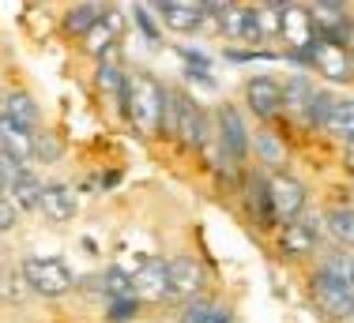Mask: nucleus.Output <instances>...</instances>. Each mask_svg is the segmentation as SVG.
<instances>
[{"label":"nucleus","instance_id":"bb28decb","mask_svg":"<svg viewBox=\"0 0 354 323\" xmlns=\"http://www.w3.org/2000/svg\"><path fill=\"white\" fill-rule=\"evenodd\" d=\"M166 12V23L177 30H200V23H204V15L200 12H189V8H174V4H162Z\"/></svg>","mask_w":354,"mask_h":323},{"label":"nucleus","instance_id":"f257e3e1","mask_svg":"<svg viewBox=\"0 0 354 323\" xmlns=\"http://www.w3.org/2000/svg\"><path fill=\"white\" fill-rule=\"evenodd\" d=\"M162 106H166V95L147 75H136L129 83V90H124V113L132 117V124L140 132H155L162 124Z\"/></svg>","mask_w":354,"mask_h":323},{"label":"nucleus","instance_id":"2f4dec72","mask_svg":"<svg viewBox=\"0 0 354 323\" xmlns=\"http://www.w3.org/2000/svg\"><path fill=\"white\" fill-rule=\"evenodd\" d=\"M136 23H140V34H143L147 41H158V38H162V34H158V23H155V15H151L143 4L136 8Z\"/></svg>","mask_w":354,"mask_h":323},{"label":"nucleus","instance_id":"20e7f679","mask_svg":"<svg viewBox=\"0 0 354 323\" xmlns=\"http://www.w3.org/2000/svg\"><path fill=\"white\" fill-rule=\"evenodd\" d=\"M313 297H317V304H320L324 316H332V320L354 316V290L343 286V282H335V278H328L324 271L313 278Z\"/></svg>","mask_w":354,"mask_h":323},{"label":"nucleus","instance_id":"0eeeda50","mask_svg":"<svg viewBox=\"0 0 354 323\" xmlns=\"http://www.w3.org/2000/svg\"><path fill=\"white\" fill-rule=\"evenodd\" d=\"M313 15L306 12V8H298V4H286L283 12H279V34L286 41H290L294 49H309L313 46Z\"/></svg>","mask_w":354,"mask_h":323},{"label":"nucleus","instance_id":"cd10ccee","mask_svg":"<svg viewBox=\"0 0 354 323\" xmlns=\"http://www.w3.org/2000/svg\"><path fill=\"white\" fill-rule=\"evenodd\" d=\"M0 297H4V301H23V297H27V278H23V271H4V275H0Z\"/></svg>","mask_w":354,"mask_h":323},{"label":"nucleus","instance_id":"6e6552de","mask_svg":"<svg viewBox=\"0 0 354 323\" xmlns=\"http://www.w3.org/2000/svg\"><path fill=\"white\" fill-rule=\"evenodd\" d=\"M245 98L257 117H279L283 113V83L268 79V75H257V79L245 87Z\"/></svg>","mask_w":354,"mask_h":323},{"label":"nucleus","instance_id":"ddd939ff","mask_svg":"<svg viewBox=\"0 0 354 323\" xmlns=\"http://www.w3.org/2000/svg\"><path fill=\"white\" fill-rule=\"evenodd\" d=\"M38 211L49 218V222H72L75 218V192L68 188V184H46L41 188V203Z\"/></svg>","mask_w":354,"mask_h":323},{"label":"nucleus","instance_id":"a211bd4d","mask_svg":"<svg viewBox=\"0 0 354 323\" xmlns=\"http://www.w3.org/2000/svg\"><path fill=\"white\" fill-rule=\"evenodd\" d=\"M4 113L12 117L15 124H23V128H30V132H35V124H38V106H35V98H27L23 90L8 95V101H4Z\"/></svg>","mask_w":354,"mask_h":323},{"label":"nucleus","instance_id":"f3484780","mask_svg":"<svg viewBox=\"0 0 354 323\" xmlns=\"http://www.w3.org/2000/svg\"><path fill=\"white\" fill-rule=\"evenodd\" d=\"M102 15H106V12H102L98 4H87V0H83V4H75L72 12L64 15V30H68V34H80V38H87L91 27H95Z\"/></svg>","mask_w":354,"mask_h":323},{"label":"nucleus","instance_id":"aec40b11","mask_svg":"<svg viewBox=\"0 0 354 323\" xmlns=\"http://www.w3.org/2000/svg\"><path fill=\"white\" fill-rule=\"evenodd\" d=\"M328 128L343 139H354V101L351 98H335L332 101V113H328Z\"/></svg>","mask_w":354,"mask_h":323},{"label":"nucleus","instance_id":"c9c22d12","mask_svg":"<svg viewBox=\"0 0 354 323\" xmlns=\"http://www.w3.org/2000/svg\"><path fill=\"white\" fill-rule=\"evenodd\" d=\"M257 23H260V34H264V38L279 34V12H257Z\"/></svg>","mask_w":354,"mask_h":323},{"label":"nucleus","instance_id":"6ab92c4d","mask_svg":"<svg viewBox=\"0 0 354 323\" xmlns=\"http://www.w3.org/2000/svg\"><path fill=\"white\" fill-rule=\"evenodd\" d=\"M317 90L309 87V79H290L283 87V109H290V113L298 117H309V101H313Z\"/></svg>","mask_w":354,"mask_h":323},{"label":"nucleus","instance_id":"f8f14e48","mask_svg":"<svg viewBox=\"0 0 354 323\" xmlns=\"http://www.w3.org/2000/svg\"><path fill=\"white\" fill-rule=\"evenodd\" d=\"M309 64H317L328 79H347L351 75V57L339 49V41H313L309 46Z\"/></svg>","mask_w":354,"mask_h":323},{"label":"nucleus","instance_id":"39448f33","mask_svg":"<svg viewBox=\"0 0 354 323\" xmlns=\"http://www.w3.org/2000/svg\"><path fill=\"white\" fill-rule=\"evenodd\" d=\"M218 147H223L226 169L238 166L249 150V132H245V124H241L238 109H230V106L218 109Z\"/></svg>","mask_w":354,"mask_h":323},{"label":"nucleus","instance_id":"4c0bfd02","mask_svg":"<svg viewBox=\"0 0 354 323\" xmlns=\"http://www.w3.org/2000/svg\"><path fill=\"white\" fill-rule=\"evenodd\" d=\"M207 323H234V316L226 309H212V320H207Z\"/></svg>","mask_w":354,"mask_h":323},{"label":"nucleus","instance_id":"f704fd0d","mask_svg":"<svg viewBox=\"0 0 354 323\" xmlns=\"http://www.w3.org/2000/svg\"><path fill=\"white\" fill-rule=\"evenodd\" d=\"M257 147H260V155H264L268 162H283V150H279V139H275V135H260L257 139Z\"/></svg>","mask_w":354,"mask_h":323},{"label":"nucleus","instance_id":"412c9836","mask_svg":"<svg viewBox=\"0 0 354 323\" xmlns=\"http://www.w3.org/2000/svg\"><path fill=\"white\" fill-rule=\"evenodd\" d=\"M249 207L260 222L275 218V207H272V188H268V177H252L249 181Z\"/></svg>","mask_w":354,"mask_h":323},{"label":"nucleus","instance_id":"4468645a","mask_svg":"<svg viewBox=\"0 0 354 323\" xmlns=\"http://www.w3.org/2000/svg\"><path fill=\"white\" fill-rule=\"evenodd\" d=\"M218 19H223V30L230 34V38H238V41H264L260 23H257V12H249V8H226Z\"/></svg>","mask_w":354,"mask_h":323},{"label":"nucleus","instance_id":"1a4fd4ad","mask_svg":"<svg viewBox=\"0 0 354 323\" xmlns=\"http://www.w3.org/2000/svg\"><path fill=\"white\" fill-rule=\"evenodd\" d=\"M268 188H272V207H275V215L279 218H298L301 215V207H306V192H301V184L294 181V177H272L268 181Z\"/></svg>","mask_w":354,"mask_h":323},{"label":"nucleus","instance_id":"dca6fc26","mask_svg":"<svg viewBox=\"0 0 354 323\" xmlns=\"http://www.w3.org/2000/svg\"><path fill=\"white\" fill-rule=\"evenodd\" d=\"M117 34H121V15L106 12L102 19L91 27V34H87V49H91V53H98V57H106L109 46L117 41Z\"/></svg>","mask_w":354,"mask_h":323},{"label":"nucleus","instance_id":"a878e982","mask_svg":"<svg viewBox=\"0 0 354 323\" xmlns=\"http://www.w3.org/2000/svg\"><path fill=\"white\" fill-rule=\"evenodd\" d=\"M102 290H106V297H129L132 293V275L121 267H109L102 275Z\"/></svg>","mask_w":354,"mask_h":323},{"label":"nucleus","instance_id":"393cba45","mask_svg":"<svg viewBox=\"0 0 354 323\" xmlns=\"http://www.w3.org/2000/svg\"><path fill=\"white\" fill-rule=\"evenodd\" d=\"M98 83H102V90L106 95H117L121 98V106H124V75H121V68H117L113 61H102V68H98Z\"/></svg>","mask_w":354,"mask_h":323},{"label":"nucleus","instance_id":"c756f323","mask_svg":"<svg viewBox=\"0 0 354 323\" xmlns=\"http://www.w3.org/2000/svg\"><path fill=\"white\" fill-rule=\"evenodd\" d=\"M35 158L57 162V158H61V139H53V135H38V139H35Z\"/></svg>","mask_w":354,"mask_h":323},{"label":"nucleus","instance_id":"ea45409f","mask_svg":"<svg viewBox=\"0 0 354 323\" xmlns=\"http://www.w3.org/2000/svg\"><path fill=\"white\" fill-rule=\"evenodd\" d=\"M351 166H354V139H351Z\"/></svg>","mask_w":354,"mask_h":323},{"label":"nucleus","instance_id":"9d476101","mask_svg":"<svg viewBox=\"0 0 354 323\" xmlns=\"http://www.w3.org/2000/svg\"><path fill=\"white\" fill-rule=\"evenodd\" d=\"M0 150H4L12 162H27L35 155V132L15 124L8 113H0Z\"/></svg>","mask_w":354,"mask_h":323},{"label":"nucleus","instance_id":"b1692460","mask_svg":"<svg viewBox=\"0 0 354 323\" xmlns=\"http://www.w3.org/2000/svg\"><path fill=\"white\" fill-rule=\"evenodd\" d=\"M324 275H328V278H335V282H343V286H351V290H354V256H351V252H335V256H328V263H324Z\"/></svg>","mask_w":354,"mask_h":323},{"label":"nucleus","instance_id":"e433bc0d","mask_svg":"<svg viewBox=\"0 0 354 323\" xmlns=\"http://www.w3.org/2000/svg\"><path fill=\"white\" fill-rule=\"evenodd\" d=\"M15 226V203L8 195H0V229H12Z\"/></svg>","mask_w":354,"mask_h":323},{"label":"nucleus","instance_id":"58836bf2","mask_svg":"<svg viewBox=\"0 0 354 323\" xmlns=\"http://www.w3.org/2000/svg\"><path fill=\"white\" fill-rule=\"evenodd\" d=\"M87 4H98V8H102V4H106V0H87Z\"/></svg>","mask_w":354,"mask_h":323},{"label":"nucleus","instance_id":"7ed1b4c3","mask_svg":"<svg viewBox=\"0 0 354 323\" xmlns=\"http://www.w3.org/2000/svg\"><path fill=\"white\" fill-rule=\"evenodd\" d=\"M162 121L174 124V132L181 135L189 147H204L207 139V117L200 113V106L185 95H166V106H162Z\"/></svg>","mask_w":354,"mask_h":323},{"label":"nucleus","instance_id":"c85d7f7f","mask_svg":"<svg viewBox=\"0 0 354 323\" xmlns=\"http://www.w3.org/2000/svg\"><path fill=\"white\" fill-rule=\"evenodd\" d=\"M332 95H324V90H317L313 95V101H309V117L306 121H313V124H324L328 121V113H332Z\"/></svg>","mask_w":354,"mask_h":323},{"label":"nucleus","instance_id":"5701e85b","mask_svg":"<svg viewBox=\"0 0 354 323\" xmlns=\"http://www.w3.org/2000/svg\"><path fill=\"white\" fill-rule=\"evenodd\" d=\"M317 244V233H313V226H306V222H290L286 226V233H283V248L286 252H309Z\"/></svg>","mask_w":354,"mask_h":323},{"label":"nucleus","instance_id":"2eb2a0df","mask_svg":"<svg viewBox=\"0 0 354 323\" xmlns=\"http://www.w3.org/2000/svg\"><path fill=\"white\" fill-rule=\"evenodd\" d=\"M41 188H46V184H41L35 173L19 169V173H15V181L8 184V199L15 203V211H35L38 203H41Z\"/></svg>","mask_w":354,"mask_h":323},{"label":"nucleus","instance_id":"423d86ee","mask_svg":"<svg viewBox=\"0 0 354 323\" xmlns=\"http://www.w3.org/2000/svg\"><path fill=\"white\" fill-rule=\"evenodd\" d=\"M166 293H170L166 263L162 260H147L136 275H132V297H136V301H162Z\"/></svg>","mask_w":354,"mask_h":323},{"label":"nucleus","instance_id":"72a5a7b5","mask_svg":"<svg viewBox=\"0 0 354 323\" xmlns=\"http://www.w3.org/2000/svg\"><path fill=\"white\" fill-rule=\"evenodd\" d=\"M19 169H23L19 162H12V158L4 155V150H0V195L8 192V184L15 181V173H19Z\"/></svg>","mask_w":354,"mask_h":323},{"label":"nucleus","instance_id":"9b49d317","mask_svg":"<svg viewBox=\"0 0 354 323\" xmlns=\"http://www.w3.org/2000/svg\"><path fill=\"white\" fill-rule=\"evenodd\" d=\"M166 278H170V293H177V297H196L200 286H204V271L189 256H177L166 263Z\"/></svg>","mask_w":354,"mask_h":323},{"label":"nucleus","instance_id":"4be33fe9","mask_svg":"<svg viewBox=\"0 0 354 323\" xmlns=\"http://www.w3.org/2000/svg\"><path fill=\"white\" fill-rule=\"evenodd\" d=\"M324 222H328V233H332L339 244H347V248H351V244H354V211L339 207V211H332Z\"/></svg>","mask_w":354,"mask_h":323},{"label":"nucleus","instance_id":"473e14b6","mask_svg":"<svg viewBox=\"0 0 354 323\" xmlns=\"http://www.w3.org/2000/svg\"><path fill=\"white\" fill-rule=\"evenodd\" d=\"M132 312H136V297H113V304H109V320H129Z\"/></svg>","mask_w":354,"mask_h":323},{"label":"nucleus","instance_id":"f03ea898","mask_svg":"<svg viewBox=\"0 0 354 323\" xmlns=\"http://www.w3.org/2000/svg\"><path fill=\"white\" fill-rule=\"evenodd\" d=\"M23 278H27V286L41 297H61L75 286L72 267L57 256H30L23 263Z\"/></svg>","mask_w":354,"mask_h":323},{"label":"nucleus","instance_id":"7c9ffc66","mask_svg":"<svg viewBox=\"0 0 354 323\" xmlns=\"http://www.w3.org/2000/svg\"><path fill=\"white\" fill-rule=\"evenodd\" d=\"M212 309L215 304H207V301H192L189 309L181 312V323H207L212 320Z\"/></svg>","mask_w":354,"mask_h":323}]
</instances>
